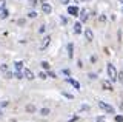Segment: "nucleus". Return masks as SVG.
I'll return each instance as SVG.
<instances>
[{"instance_id":"23","label":"nucleus","mask_w":123,"mask_h":122,"mask_svg":"<svg viewBox=\"0 0 123 122\" xmlns=\"http://www.w3.org/2000/svg\"><path fill=\"white\" fill-rule=\"evenodd\" d=\"M117 79H118V81H120V82H123V73H120V74L117 73Z\"/></svg>"},{"instance_id":"9","label":"nucleus","mask_w":123,"mask_h":122,"mask_svg":"<svg viewBox=\"0 0 123 122\" xmlns=\"http://www.w3.org/2000/svg\"><path fill=\"white\" fill-rule=\"evenodd\" d=\"M66 81L71 83V85H74V88H75V90H80V83L77 82V81H74V79H69V77L66 79Z\"/></svg>"},{"instance_id":"7","label":"nucleus","mask_w":123,"mask_h":122,"mask_svg":"<svg viewBox=\"0 0 123 122\" xmlns=\"http://www.w3.org/2000/svg\"><path fill=\"white\" fill-rule=\"evenodd\" d=\"M102 87H103V90H106V91H112L111 81H103V82H102Z\"/></svg>"},{"instance_id":"24","label":"nucleus","mask_w":123,"mask_h":122,"mask_svg":"<svg viewBox=\"0 0 123 122\" xmlns=\"http://www.w3.org/2000/svg\"><path fill=\"white\" fill-rule=\"evenodd\" d=\"M45 29H46V26H45V25H42L40 28H38V31H40V33H45Z\"/></svg>"},{"instance_id":"26","label":"nucleus","mask_w":123,"mask_h":122,"mask_svg":"<svg viewBox=\"0 0 123 122\" xmlns=\"http://www.w3.org/2000/svg\"><path fill=\"white\" fill-rule=\"evenodd\" d=\"M48 76H49V77H55V74H54L52 71H49V73H48Z\"/></svg>"},{"instance_id":"17","label":"nucleus","mask_w":123,"mask_h":122,"mask_svg":"<svg viewBox=\"0 0 123 122\" xmlns=\"http://www.w3.org/2000/svg\"><path fill=\"white\" fill-rule=\"evenodd\" d=\"M14 77H17V79H22V77H23V73H22V71H17V73L14 74Z\"/></svg>"},{"instance_id":"33","label":"nucleus","mask_w":123,"mask_h":122,"mask_svg":"<svg viewBox=\"0 0 123 122\" xmlns=\"http://www.w3.org/2000/svg\"><path fill=\"white\" fill-rule=\"evenodd\" d=\"M120 2H122V3H123V0H120Z\"/></svg>"},{"instance_id":"22","label":"nucleus","mask_w":123,"mask_h":122,"mask_svg":"<svg viewBox=\"0 0 123 122\" xmlns=\"http://www.w3.org/2000/svg\"><path fill=\"white\" fill-rule=\"evenodd\" d=\"M38 77H40V79H46V77H48V74H46V73H40V74H38Z\"/></svg>"},{"instance_id":"19","label":"nucleus","mask_w":123,"mask_h":122,"mask_svg":"<svg viewBox=\"0 0 123 122\" xmlns=\"http://www.w3.org/2000/svg\"><path fill=\"white\" fill-rule=\"evenodd\" d=\"M40 113L43 114V116H48V114H49V110H48V108H43V110H42Z\"/></svg>"},{"instance_id":"10","label":"nucleus","mask_w":123,"mask_h":122,"mask_svg":"<svg viewBox=\"0 0 123 122\" xmlns=\"http://www.w3.org/2000/svg\"><path fill=\"white\" fill-rule=\"evenodd\" d=\"M80 20H82V22H86L88 20V11L86 9H83L82 13H80Z\"/></svg>"},{"instance_id":"31","label":"nucleus","mask_w":123,"mask_h":122,"mask_svg":"<svg viewBox=\"0 0 123 122\" xmlns=\"http://www.w3.org/2000/svg\"><path fill=\"white\" fill-rule=\"evenodd\" d=\"M0 117H2V111H0Z\"/></svg>"},{"instance_id":"8","label":"nucleus","mask_w":123,"mask_h":122,"mask_svg":"<svg viewBox=\"0 0 123 122\" xmlns=\"http://www.w3.org/2000/svg\"><path fill=\"white\" fill-rule=\"evenodd\" d=\"M68 14L77 16V14H79V8H77V6H68Z\"/></svg>"},{"instance_id":"13","label":"nucleus","mask_w":123,"mask_h":122,"mask_svg":"<svg viewBox=\"0 0 123 122\" xmlns=\"http://www.w3.org/2000/svg\"><path fill=\"white\" fill-rule=\"evenodd\" d=\"M26 111H29V113H34V111H36V107H34L32 104L26 105Z\"/></svg>"},{"instance_id":"6","label":"nucleus","mask_w":123,"mask_h":122,"mask_svg":"<svg viewBox=\"0 0 123 122\" xmlns=\"http://www.w3.org/2000/svg\"><path fill=\"white\" fill-rule=\"evenodd\" d=\"M42 11H43L45 14H51V11H52V6L49 5V3H43V5H42Z\"/></svg>"},{"instance_id":"28","label":"nucleus","mask_w":123,"mask_h":122,"mask_svg":"<svg viewBox=\"0 0 123 122\" xmlns=\"http://www.w3.org/2000/svg\"><path fill=\"white\" fill-rule=\"evenodd\" d=\"M60 2L63 3V5H68V3H69V0H60Z\"/></svg>"},{"instance_id":"25","label":"nucleus","mask_w":123,"mask_h":122,"mask_svg":"<svg viewBox=\"0 0 123 122\" xmlns=\"http://www.w3.org/2000/svg\"><path fill=\"white\" fill-rule=\"evenodd\" d=\"M29 17H31V19H34V17H37V13H34V11H32V13H29Z\"/></svg>"},{"instance_id":"4","label":"nucleus","mask_w":123,"mask_h":122,"mask_svg":"<svg viewBox=\"0 0 123 122\" xmlns=\"http://www.w3.org/2000/svg\"><path fill=\"white\" fill-rule=\"evenodd\" d=\"M85 37H86L88 42H92V40H94V33H92V29H89V28L85 29Z\"/></svg>"},{"instance_id":"15","label":"nucleus","mask_w":123,"mask_h":122,"mask_svg":"<svg viewBox=\"0 0 123 122\" xmlns=\"http://www.w3.org/2000/svg\"><path fill=\"white\" fill-rule=\"evenodd\" d=\"M68 56H69V57H72V43H69V45H68Z\"/></svg>"},{"instance_id":"2","label":"nucleus","mask_w":123,"mask_h":122,"mask_svg":"<svg viewBox=\"0 0 123 122\" xmlns=\"http://www.w3.org/2000/svg\"><path fill=\"white\" fill-rule=\"evenodd\" d=\"M98 107L103 110V111H106V113H109V114H114L115 113L114 107L109 105V104H106V102H103V101H98Z\"/></svg>"},{"instance_id":"5","label":"nucleus","mask_w":123,"mask_h":122,"mask_svg":"<svg viewBox=\"0 0 123 122\" xmlns=\"http://www.w3.org/2000/svg\"><path fill=\"white\" fill-rule=\"evenodd\" d=\"M49 42H51V37H49V36L43 37V39H42V43H40V49H45L49 45Z\"/></svg>"},{"instance_id":"29","label":"nucleus","mask_w":123,"mask_h":122,"mask_svg":"<svg viewBox=\"0 0 123 122\" xmlns=\"http://www.w3.org/2000/svg\"><path fill=\"white\" fill-rule=\"evenodd\" d=\"M31 5H32V6H34V5H37V0H31Z\"/></svg>"},{"instance_id":"30","label":"nucleus","mask_w":123,"mask_h":122,"mask_svg":"<svg viewBox=\"0 0 123 122\" xmlns=\"http://www.w3.org/2000/svg\"><path fill=\"white\" fill-rule=\"evenodd\" d=\"M120 108H122V111H123V104H120Z\"/></svg>"},{"instance_id":"1","label":"nucleus","mask_w":123,"mask_h":122,"mask_svg":"<svg viewBox=\"0 0 123 122\" xmlns=\"http://www.w3.org/2000/svg\"><path fill=\"white\" fill-rule=\"evenodd\" d=\"M108 76H109V81L111 82L117 81V70H115V67L111 65V63H108Z\"/></svg>"},{"instance_id":"32","label":"nucleus","mask_w":123,"mask_h":122,"mask_svg":"<svg viewBox=\"0 0 123 122\" xmlns=\"http://www.w3.org/2000/svg\"><path fill=\"white\" fill-rule=\"evenodd\" d=\"M0 9H3V8H2V6H0Z\"/></svg>"},{"instance_id":"11","label":"nucleus","mask_w":123,"mask_h":122,"mask_svg":"<svg viewBox=\"0 0 123 122\" xmlns=\"http://www.w3.org/2000/svg\"><path fill=\"white\" fill-rule=\"evenodd\" d=\"M74 33L75 34H80V33H82V23H80V22H77V23L74 25Z\"/></svg>"},{"instance_id":"21","label":"nucleus","mask_w":123,"mask_h":122,"mask_svg":"<svg viewBox=\"0 0 123 122\" xmlns=\"http://www.w3.org/2000/svg\"><path fill=\"white\" fill-rule=\"evenodd\" d=\"M5 76H6V79H11V77H12V73H9V71H6V73H5Z\"/></svg>"},{"instance_id":"3","label":"nucleus","mask_w":123,"mask_h":122,"mask_svg":"<svg viewBox=\"0 0 123 122\" xmlns=\"http://www.w3.org/2000/svg\"><path fill=\"white\" fill-rule=\"evenodd\" d=\"M22 73H23V77H26L28 81H32V79H34V73L29 70V68H23Z\"/></svg>"},{"instance_id":"12","label":"nucleus","mask_w":123,"mask_h":122,"mask_svg":"<svg viewBox=\"0 0 123 122\" xmlns=\"http://www.w3.org/2000/svg\"><path fill=\"white\" fill-rule=\"evenodd\" d=\"M14 67H15V70H17V71H22V70H23V62H20V60H18V62L14 63Z\"/></svg>"},{"instance_id":"18","label":"nucleus","mask_w":123,"mask_h":122,"mask_svg":"<svg viewBox=\"0 0 123 122\" xmlns=\"http://www.w3.org/2000/svg\"><path fill=\"white\" fill-rule=\"evenodd\" d=\"M0 71H2V73H6V71H8V67L6 65H0Z\"/></svg>"},{"instance_id":"14","label":"nucleus","mask_w":123,"mask_h":122,"mask_svg":"<svg viewBox=\"0 0 123 122\" xmlns=\"http://www.w3.org/2000/svg\"><path fill=\"white\" fill-rule=\"evenodd\" d=\"M8 17V9H2V13H0V19H6Z\"/></svg>"},{"instance_id":"20","label":"nucleus","mask_w":123,"mask_h":122,"mask_svg":"<svg viewBox=\"0 0 123 122\" xmlns=\"http://www.w3.org/2000/svg\"><path fill=\"white\" fill-rule=\"evenodd\" d=\"M115 122H123V116H120V114L115 116Z\"/></svg>"},{"instance_id":"16","label":"nucleus","mask_w":123,"mask_h":122,"mask_svg":"<svg viewBox=\"0 0 123 122\" xmlns=\"http://www.w3.org/2000/svg\"><path fill=\"white\" fill-rule=\"evenodd\" d=\"M42 67H43V70H48L49 71V63L48 62H42Z\"/></svg>"},{"instance_id":"27","label":"nucleus","mask_w":123,"mask_h":122,"mask_svg":"<svg viewBox=\"0 0 123 122\" xmlns=\"http://www.w3.org/2000/svg\"><path fill=\"white\" fill-rule=\"evenodd\" d=\"M0 6H2V8H5V0H0Z\"/></svg>"}]
</instances>
